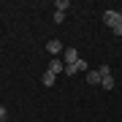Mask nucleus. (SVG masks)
Wrapping results in <instances>:
<instances>
[{
    "mask_svg": "<svg viewBox=\"0 0 122 122\" xmlns=\"http://www.w3.org/2000/svg\"><path fill=\"white\" fill-rule=\"evenodd\" d=\"M103 22L111 27V33L122 35V16H119V11H106L103 14Z\"/></svg>",
    "mask_w": 122,
    "mask_h": 122,
    "instance_id": "1",
    "label": "nucleus"
},
{
    "mask_svg": "<svg viewBox=\"0 0 122 122\" xmlns=\"http://www.w3.org/2000/svg\"><path fill=\"white\" fill-rule=\"evenodd\" d=\"M46 71H52V73H62V71H65V65H62L60 57H52V62H49V68H46Z\"/></svg>",
    "mask_w": 122,
    "mask_h": 122,
    "instance_id": "2",
    "label": "nucleus"
},
{
    "mask_svg": "<svg viewBox=\"0 0 122 122\" xmlns=\"http://www.w3.org/2000/svg\"><path fill=\"white\" fill-rule=\"evenodd\" d=\"M46 49H49V54H60V52H65V49H62V44H60V41H57V38H52V41H49V44H46Z\"/></svg>",
    "mask_w": 122,
    "mask_h": 122,
    "instance_id": "3",
    "label": "nucleus"
},
{
    "mask_svg": "<svg viewBox=\"0 0 122 122\" xmlns=\"http://www.w3.org/2000/svg\"><path fill=\"white\" fill-rule=\"evenodd\" d=\"M62 54H65V62H68V65H73V62L79 60V54H76V49H65V52H62Z\"/></svg>",
    "mask_w": 122,
    "mask_h": 122,
    "instance_id": "4",
    "label": "nucleus"
},
{
    "mask_svg": "<svg viewBox=\"0 0 122 122\" xmlns=\"http://www.w3.org/2000/svg\"><path fill=\"white\" fill-rule=\"evenodd\" d=\"M87 81H90V84H100V81H103L100 71H90V73H87Z\"/></svg>",
    "mask_w": 122,
    "mask_h": 122,
    "instance_id": "5",
    "label": "nucleus"
},
{
    "mask_svg": "<svg viewBox=\"0 0 122 122\" xmlns=\"http://www.w3.org/2000/svg\"><path fill=\"white\" fill-rule=\"evenodd\" d=\"M41 81H44V87H52V84H54V73H52V71H46Z\"/></svg>",
    "mask_w": 122,
    "mask_h": 122,
    "instance_id": "6",
    "label": "nucleus"
},
{
    "mask_svg": "<svg viewBox=\"0 0 122 122\" xmlns=\"http://www.w3.org/2000/svg\"><path fill=\"white\" fill-rule=\"evenodd\" d=\"M100 84H103V90H114V76H111V73L103 76V81H100Z\"/></svg>",
    "mask_w": 122,
    "mask_h": 122,
    "instance_id": "7",
    "label": "nucleus"
},
{
    "mask_svg": "<svg viewBox=\"0 0 122 122\" xmlns=\"http://www.w3.org/2000/svg\"><path fill=\"white\" fill-rule=\"evenodd\" d=\"M54 8L60 11V14H65V8H71V3H68V0H57V3H54Z\"/></svg>",
    "mask_w": 122,
    "mask_h": 122,
    "instance_id": "8",
    "label": "nucleus"
},
{
    "mask_svg": "<svg viewBox=\"0 0 122 122\" xmlns=\"http://www.w3.org/2000/svg\"><path fill=\"white\" fill-rule=\"evenodd\" d=\"M65 73H68V76H73V73H79V71H76V62H73V65H65Z\"/></svg>",
    "mask_w": 122,
    "mask_h": 122,
    "instance_id": "9",
    "label": "nucleus"
},
{
    "mask_svg": "<svg viewBox=\"0 0 122 122\" xmlns=\"http://www.w3.org/2000/svg\"><path fill=\"white\" fill-rule=\"evenodd\" d=\"M76 71H87V62H84V60H76Z\"/></svg>",
    "mask_w": 122,
    "mask_h": 122,
    "instance_id": "10",
    "label": "nucleus"
},
{
    "mask_svg": "<svg viewBox=\"0 0 122 122\" xmlns=\"http://www.w3.org/2000/svg\"><path fill=\"white\" fill-rule=\"evenodd\" d=\"M0 119H5V106L0 103Z\"/></svg>",
    "mask_w": 122,
    "mask_h": 122,
    "instance_id": "11",
    "label": "nucleus"
},
{
    "mask_svg": "<svg viewBox=\"0 0 122 122\" xmlns=\"http://www.w3.org/2000/svg\"><path fill=\"white\" fill-rule=\"evenodd\" d=\"M119 16H122V8H119Z\"/></svg>",
    "mask_w": 122,
    "mask_h": 122,
    "instance_id": "12",
    "label": "nucleus"
},
{
    "mask_svg": "<svg viewBox=\"0 0 122 122\" xmlns=\"http://www.w3.org/2000/svg\"><path fill=\"white\" fill-rule=\"evenodd\" d=\"M0 122H3V119H0Z\"/></svg>",
    "mask_w": 122,
    "mask_h": 122,
    "instance_id": "13",
    "label": "nucleus"
}]
</instances>
